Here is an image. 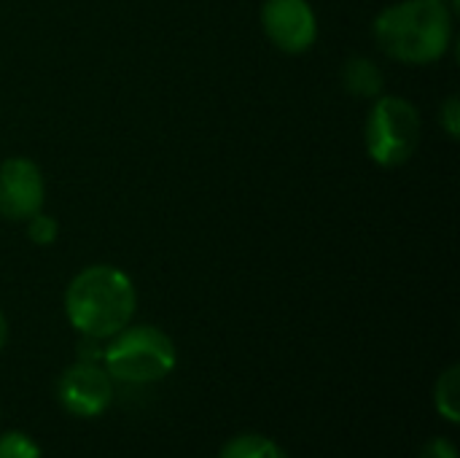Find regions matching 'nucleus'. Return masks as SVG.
I'll use <instances>...</instances> for the list:
<instances>
[{"label": "nucleus", "instance_id": "423d86ee", "mask_svg": "<svg viewBox=\"0 0 460 458\" xmlns=\"http://www.w3.org/2000/svg\"><path fill=\"white\" fill-rule=\"evenodd\" d=\"M46 202V181L40 167L27 157H8L0 162V216L8 221H27Z\"/></svg>", "mask_w": 460, "mask_h": 458}, {"label": "nucleus", "instance_id": "0eeeda50", "mask_svg": "<svg viewBox=\"0 0 460 458\" xmlns=\"http://www.w3.org/2000/svg\"><path fill=\"white\" fill-rule=\"evenodd\" d=\"M261 27L272 46L286 54H302L318 38V19L307 0H264Z\"/></svg>", "mask_w": 460, "mask_h": 458}, {"label": "nucleus", "instance_id": "f03ea898", "mask_svg": "<svg viewBox=\"0 0 460 458\" xmlns=\"http://www.w3.org/2000/svg\"><path fill=\"white\" fill-rule=\"evenodd\" d=\"M372 32L391 59L431 65L453 43V13L445 0H404L380 11Z\"/></svg>", "mask_w": 460, "mask_h": 458}, {"label": "nucleus", "instance_id": "1a4fd4ad", "mask_svg": "<svg viewBox=\"0 0 460 458\" xmlns=\"http://www.w3.org/2000/svg\"><path fill=\"white\" fill-rule=\"evenodd\" d=\"M218 458H288V454L264 435H237L224 443Z\"/></svg>", "mask_w": 460, "mask_h": 458}, {"label": "nucleus", "instance_id": "6e6552de", "mask_svg": "<svg viewBox=\"0 0 460 458\" xmlns=\"http://www.w3.org/2000/svg\"><path fill=\"white\" fill-rule=\"evenodd\" d=\"M342 86H345V92L353 94V97L375 100V97H380L383 89H385V76H383V70H380L372 59H367V57H353V59H348L345 67H342Z\"/></svg>", "mask_w": 460, "mask_h": 458}, {"label": "nucleus", "instance_id": "2eb2a0df", "mask_svg": "<svg viewBox=\"0 0 460 458\" xmlns=\"http://www.w3.org/2000/svg\"><path fill=\"white\" fill-rule=\"evenodd\" d=\"M5 343H8V321H5V316L0 310V351L5 348Z\"/></svg>", "mask_w": 460, "mask_h": 458}, {"label": "nucleus", "instance_id": "f257e3e1", "mask_svg": "<svg viewBox=\"0 0 460 458\" xmlns=\"http://www.w3.org/2000/svg\"><path fill=\"white\" fill-rule=\"evenodd\" d=\"M137 292L127 273L111 265L84 267L65 289V316L70 327L92 340H108L132 324Z\"/></svg>", "mask_w": 460, "mask_h": 458}, {"label": "nucleus", "instance_id": "20e7f679", "mask_svg": "<svg viewBox=\"0 0 460 458\" xmlns=\"http://www.w3.org/2000/svg\"><path fill=\"white\" fill-rule=\"evenodd\" d=\"M420 143L418 108L394 94L375 97V105L364 124V146L372 162L380 167H399L412 159Z\"/></svg>", "mask_w": 460, "mask_h": 458}, {"label": "nucleus", "instance_id": "4468645a", "mask_svg": "<svg viewBox=\"0 0 460 458\" xmlns=\"http://www.w3.org/2000/svg\"><path fill=\"white\" fill-rule=\"evenodd\" d=\"M418 458H458V451H456V445H453L447 437H434V440L420 451V456Z\"/></svg>", "mask_w": 460, "mask_h": 458}, {"label": "nucleus", "instance_id": "39448f33", "mask_svg": "<svg viewBox=\"0 0 460 458\" xmlns=\"http://www.w3.org/2000/svg\"><path fill=\"white\" fill-rule=\"evenodd\" d=\"M57 400L75 418H97L113 402V378L97 362H75L59 375Z\"/></svg>", "mask_w": 460, "mask_h": 458}, {"label": "nucleus", "instance_id": "9b49d317", "mask_svg": "<svg viewBox=\"0 0 460 458\" xmlns=\"http://www.w3.org/2000/svg\"><path fill=\"white\" fill-rule=\"evenodd\" d=\"M0 458H40V448L30 435L8 432L0 437Z\"/></svg>", "mask_w": 460, "mask_h": 458}, {"label": "nucleus", "instance_id": "9d476101", "mask_svg": "<svg viewBox=\"0 0 460 458\" xmlns=\"http://www.w3.org/2000/svg\"><path fill=\"white\" fill-rule=\"evenodd\" d=\"M434 405L447 424L460 421V370L447 367L434 386Z\"/></svg>", "mask_w": 460, "mask_h": 458}, {"label": "nucleus", "instance_id": "ddd939ff", "mask_svg": "<svg viewBox=\"0 0 460 458\" xmlns=\"http://www.w3.org/2000/svg\"><path fill=\"white\" fill-rule=\"evenodd\" d=\"M439 121L445 127V132L456 140L460 130V100L456 94H450L445 103H442V111H439Z\"/></svg>", "mask_w": 460, "mask_h": 458}, {"label": "nucleus", "instance_id": "7ed1b4c3", "mask_svg": "<svg viewBox=\"0 0 460 458\" xmlns=\"http://www.w3.org/2000/svg\"><path fill=\"white\" fill-rule=\"evenodd\" d=\"M178 362L175 343L167 332L151 324H127L121 332L108 337L102 348V367L105 373L129 386H151L164 381Z\"/></svg>", "mask_w": 460, "mask_h": 458}, {"label": "nucleus", "instance_id": "f8f14e48", "mask_svg": "<svg viewBox=\"0 0 460 458\" xmlns=\"http://www.w3.org/2000/svg\"><path fill=\"white\" fill-rule=\"evenodd\" d=\"M24 224H27V238H30L35 246H51V243H57V238H59V224H57V219H54V216H46L43 211H38L35 216H30Z\"/></svg>", "mask_w": 460, "mask_h": 458}]
</instances>
